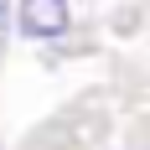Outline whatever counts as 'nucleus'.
I'll return each instance as SVG.
<instances>
[{
	"label": "nucleus",
	"instance_id": "obj_1",
	"mask_svg": "<svg viewBox=\"0 0 150 150\" xmlns=\"http://www.w3.org/2000/svg\"><path fill=\"white\" fill-rule=\"evenodd\" d=\"M67 21H73L67 0H21V5H16V26H21V36H36V42L62 36Z\"/></svg>",
	"mask_w": 150,
	"mask_h": 150
},
{
	"label": "nucleus",
	"instance_id": "obj_2",
	"mask_svg": "<svg viewBox=\"0 0 150 150\" xmlns=\"http://www.w3.org/2000/svg\"><path fill=\"white\" fill-rule=\"evenodd\" d=\"M5 26H11V5L0 0V47H5Z\"/></svg>",
	"mask_w": 150,
	"mask_h": 150
}]
</instances>
